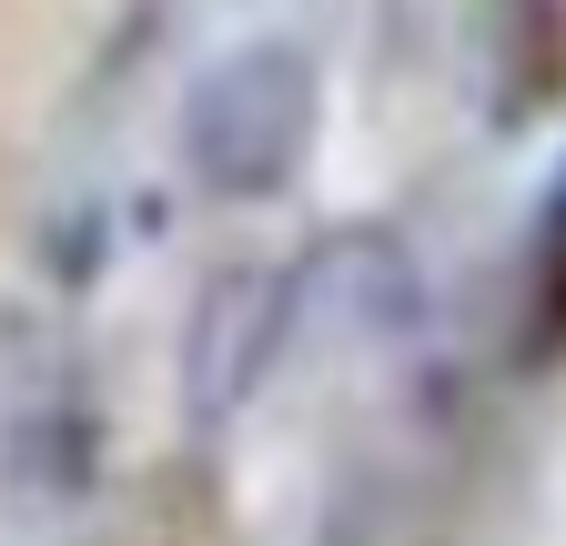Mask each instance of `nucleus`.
<instances>
[{
  "label": "nucleus",
  "mask_w": 566,
  "mask_h": 546,
  "mask_svg": "<svg viewBox=\"0 0 566 546\" xmlns=\"http://www.w3.org/2000/svg\"><path fill=\"white\" fill-rule=\"evenodd\" d=\"M324 82L294 41H243L182 92V162L212 202H273L314 153Z\"/></svg>",
  "instance_id": "1"
},
{
  "label": "nucleus",
  "mask_w": 566,
  "mask_h": 546,
  "mask_svg": "<svg viewBox=\"0 0 566 546\" xmlns=\"http://www.w3.org/2000/svg\"><path fill=\"white\" fill-rule=\"evenodd\" d=\"M283 334H294V263L243 253L223 273H202L192 324H182V416L192 426H233L263 395Z\"/></svg>",
  "instance_id": "2"
},
{
  "label": "nucleus",
  "mask_w": 566,
  "mask_h": 546,
  "mask_svg": "<svg viewBox=\"0 0 566 546\" xmlns=\"http://www.w3.org/2000/svg\"><path fill=\"white\" fill-rule=\"evenodd\" d=\"M495 61H506L495 102H506V122H526L546 92H566V11H556V0H506V31H495Z\"/></svg>",
  "instance_id": "3"
},
{
  "label": "nucleus",
  "mask_w": 566,
  "mask_h": 546,
  "mask_svg": "<svg viewBox=\"0 0 566 546\" xmlns=\"http://www.w3.org/2000/svg\"><path fill=\"white\" fill-rule=\"evenodd\" d=\"M546 243H566V162H556V182H546Z\"/></svg>",
  "instance_id": "4"
},
{
  "label": "nucleus",
  "mask_w": 566,
  "mask_h": 546,
  "mask_svg": "<svg viewBox=\"0 0 566 546\" xmlns=\"http://www.w3.org/2000/svg\"><path fill=\"white\" fill-rule=\"evenodd\" d=\"M546 314L566 324V243H556V284H546Z\"/></svg>",
  "instance_id": "5"
}]
</instances>
